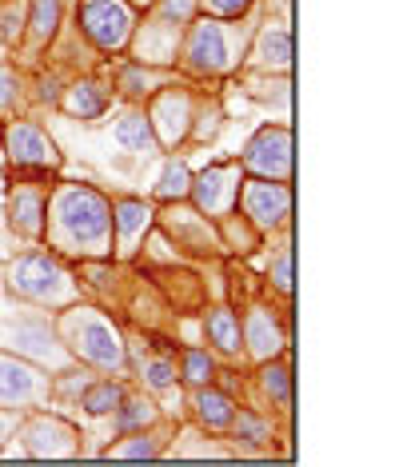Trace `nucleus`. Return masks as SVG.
I'll list each match as a JSON object with an SVG mask.
<instances>
[{
  "label": "nucleus",
  "mask_w": 415,
  "mask_h": 467,
  "mask_svg": "<svg viewBox=\"0 0 415 467\" xmlns=\"http://www.w3.org/2000/svg\"><path fill=\"white\" fill-rule=\"evenodd\" d=\"M52 236L57 244L84 256H109L112 252V204L96 188L64 184L52 200Z\"/></svg>",
  "instance_id": "f257e3e1"
},
{
  "label": "nucleus",
  "mask_w": 415,
  "mask_h": 467,
  "mask_svg": "<svg viewBox=\"0 0 415 467\" xmlns=\"http://www.w3.org/2000/svg\"><path fill=\"white\" fill-rule=\"evenodd\" d=\"M57 332L64 344H68V352L80 356L84 364H92L100 371H120L128 364L120 332L112 327L109 316L92 312V307H72V312H64L57 320Z\"/></svg>",
  "instance_id": "f03ea898"
},
{
  "label": "nucleus",
  "mask_w": 415,
  "mask_h": 467,
  "mask_svg": "<svg viewBox=\"0 0 415 467\" xmlns=\"http://www.w3.org/2000/svg\"><path fill=\"white\" fill-rule=\"evenodd\" d=\"M0 348L28 359V364L52 368V371L72 364V352L60 344L57 327H52L45 316L16 312V307H0Z\"/></svg>",
  "instance_id": "7ed1b4c3"
},
{
  "label": "nucleus",
  "mask_w": 415,
  "mask_h": 467,
  "mask_svg": "<svg viewBox=\"0 0 415 467\" xmlns=\"http://www.w3.org/2000/svg\"><path fill=\"white\" fill-rule=\"evenodd\" d=\"M8 292L20 296L28 304H45V307H60V304H72L80 296L77 280L68 275L60 260L45 256V252H25L8 264Z\"/></svg>",
  "instance_id": "20e7f679"
},
{
  "label": "nucleus",
  "mask_w": 415,
  "mask_h": 467,
  "mask_svg": "<svg viewBox=\"0 0 415 467\" xmlns=\"http://www.w3.org/2000/svg\"><path fill=\"white\" fill-rule=\"evenodd\" d=\"M188 68L196 72H228L236 65V40H232V28L223 20H200L188 33Z\"/></svg>",
  "instance_id": "39448f33"
},
{
  "label": "nucleus",
  "mask_w": 415,
  "mask_h": 467,
  "mask_svg": "<svg viewBox=\"0 0 415 467\" xmlns=\"http://www.w3.org/2000/svg\"><path fill=\"white\" fill-rule=\"evenodd\" d=\"M244 164L252 168L260 180H292V129L287 124H268L260 129L244 148Z\"/></svg>",
  "instance_id": "423d86ee"
},
{
  "label": "nucleus",
  "mask_w": 415,
  "mask_h": 467,
  "mask_svg": "<svg viewBox=\"0 0 415 467\" xmlns=\"http://www.w3.org/2000/svg\"><path fill=\"white\" fill-rule=\"evenodd\" d=\"M48 376L20 356L0 352V408H32L48 400Z\"/></svg>",
  "instance_id": "0eeeda50"
},
{
  "label": "nucleus",
  "mask_w": 415,
  "mask_h": 467,
  "mask_svg": "<svg viewBox=\"0 0 415 467\" xmlns=\"http://www.w3.org/2000/svg\"><path fill=\"white\" fill-rule=\"evenodd\" d=\"M80 25L96 48L116 52L132 36V8H128L124 0H84Z\"/></svg>",
  "instance_id": "6e6552de"
},
{
  "label": "nucleus",
  "mask_w": 415,
  "mask_h": 467,
  "mask_svg": "<svg viewBox=\"0 0 415 467\" xmlns=\"http://www.w3.org/2000/svg\"><path fill=\"white\" fill-rule=\"evenodd\" d=\"M188 196L196 200V212L204 216H232L240 200V164H212L192 180Z\"/></svg>",
  "instance_id": "1a4fd4ad"
},
{
  "label": "nucleus",
  "mask_w": 415,
  "mask_h": 467,
  "mask_svg": "<svg viewBox=\"0 0 415 467\" xmlns=\"http://www.w3.org/2000/svg\"><path fill=\"white\" fill-rule=\"evenodd\" d=\"M25 440V455L32 460H64V455H77L80 451V440H77V428H68L64 420L57 416H32L20 431Z\"/></svg>",
  "instance_id": "9d476101"
},
{
  "label": "nucleus",
  "mask_w": 415,
  "mask_h": 467,
  "mask_svg": "<svg viewBox=\"0 0 415 467\" xmlns=\"http://www.w3.org/2000/svg\"><path fill=\"white\" fill-rule=\"evenodd\" d=\"M244 208L255 228H280L292 216V188L284 180H252L244 188Z\"/></svg>",
  "instance_id": "9b49d317"
},
{
  "label": "nucleus",
  "mask_w": 415,
  "mask_h": 467,
  "mask_svg": "<svg viewBox=\"0 0 415 467\" xmlns=\"http://www.w3.org/2000/svg\"><path fill=\"white\" fill-rule=\"evenodd\" d=\"M8 144V156H13L16 168H57L60 156H57V144L48 140V132L40 124H13L5 136Z\"/></svg>",
  "instance_id": "f8f14e48"
},
{
  "label": "nucleus",
  "mask_w": 415,
  "mask_h": 467,
  "mask_svg": "<svg viewBox=\"0 0 415 467\" xmlns=\"http://www.w3.org/2000/svg\"><path fill=\"white\" fill-rule=\"evenodd\" d=\"M148 228H152V208L144 200H120V204H112V232H116L120 256H132Z\"/></svg>",
  "instance_id": "ddd939ff"
},
{
  "label": "nucleus",
  "mask_w": 415,
  "mask_h": 467,
  "mask_svg": "<svg viewBox=\"0 0 415 467\" xmlns=\"http://www.w3.org/2000/svg\"><path fill=\"white\" fill-rule=\"evenodd\" d=\"M8 224L16 236H40L45 232V192L40 188H16L8 196Z\"/></svg>",
  "instance_id": "4468645a"
},
{
  "label": "nucleus",
  "mask_w": 415,
  "mask_h": 467,
  "mask_svg": "<svg viewBox=\"0 0 415 467\" xmlns=\"http://www.w3.org/2000/svg\"><path fill=\"white\" fill-rule=\"evenodd\" d=\"M244 344H248V352L255 359H272L280 352L284 336H280V324H275V316L268 307H252L248 312V324H244Z\"/></svg>",
  "instance_id": "2eb2a0df"
},
{
  "label": "nucleus",
  "mask_w": 415,
  "mask_h": 467,
  "mask_svg": "<svg viewBox=\"0 0 415 467\" xmlns=\"http://www.w3.org/2000/svg\"><path fill=\"white\" fill-rule=\"evenodd\" d=\"M148 120L156 124L160 140H164V144H176L180 136L188 132V97H184V92H168V97H160L156 112L148 116Z\"/></svg>",
  "instance_id": "dca6fc26"
},
{
  "label": "nucleus",
  "mask_w": 415,
  "mask_h": 467,
  "mask_svg": "<svg viewBox=\"0 0 415 467\" xmlns=\"http://www.w3.org/2000/svg\"><path fill=\"white\" fill-rule=\"evenodd\" d=\"M255 65L260 68H292V28L268 25L255 40Z\"/></svg>",
  "instance_id": "f3484780"
},
{
  "label": "nucleus",
  "mask_w": 415,
  "mask_h": 467,
  "mask_svg": "<svg viewBox=\"0 0 415 467\" xmlns=\"http://www.w3.org/2000/svg\"><path fill=\"white\" fill-rule=\"evenodd\" d=\"M192 408H196V420L204 423L208 431H223V428H232V416H236V403L223 396V391H216L212 384H204V388L196 391Z\"/></svg>",
  "instance_id": "a211bd4d"
},
{
  "label": "nucleus",
  "mask_w": 415,
  "mask_h": 467,
  "mask_svg": "<svg viewBox=\"0 0 415 467\" xmlns=\"http://www.w3.org/2000/svg\"><path fill=\"white\" fill-rule=\"evenodd\" d=\"M184 220H172V232H176V240L184 244V248L192 252H216L220 244L212 240V228H208V216L204 212H184V208H176Z\"/></svg>",
  "instance_id": "6ab92c4d"
},
{
  "label": "nucleus",
  "mask_w": 415,
  "mask_h": 467,
  "mask_svg": "<svg viewBox=\"0 0 415 467\" xmlns=\"http://www.w3.org/2000/svg\"><path fill=\"white\" fill-rule=\"evenodd\" d=\"M116 144L128 148V152H152V148H156L152 120H148L144 112H128V116H120V124H116Z\"/></svg>",
  "instance_id": "aec40b11"
},
{
  "label": "nucleus",
  "mask_w": 415,
  "mask_h": 467,
  "mask_svg": "<svg viewBox=\"0 0 415 467\" xmlns=\"http://www.w3.org/2000/svg\"><path fill=\"white\" fill-rule=\"evenodd\" d=\"M208 339L220 348L223 356H236L240 352V320H236V312H228V307H216V312H208Z\"/></svg>",
  "instance_id": "412c9836"
},
{
  "label": "nucleus",
  "mask_w": 415,
  "mask_h": 467,
  "mask_svg": "<svg viewBox=\"0 0 415 467\" xmlns=\"http://www.w3.org/2000/svg\"><path fill=\"white\" fill-rule=\"evenodd\" d=\"M120 400H124V388L112 384V379H100V384H88L80 391V408L88 416H112L120 408Z\"/></svg>",
  "instance_id": "4be33fe9"
},
{
  "label": "nucleus",
  "mask_w": 415,
  "mask_h": 467,
  "mask_svg": "<svg viewBox=\"0 0 415 467\" xmlns=\"http://www.w3.org/2000/svg\"><path fill=\"white\" fill-rule=\"evenodd\" d=\"M152 420H156V403L144 396H132V400L124 396L120 408H116V428L120 431H144Z\"/></svg>",
  "instance_id": "5701e85b"
},
{
  "label": "nucleus",
  "mask_w": 415,
  "mask_h": 467,
  "mask_svg": "<svg viewBox=\"0 0 415 467\" xmlns=\"http://www.w3.org/2000/svg\"><path fill=\"white\" fill-rule=\"evenodd\" d=\"M188 188H192L188 164H184V161H168L164 172H160V180H156V196L168 200V204H176V200L188 196Z\"/></svg>",
  "instance_id": "b1692460"
},
{
  "label": "nucleus",
  "mask_w": 415,
  "mask_h": 467,
  "mask_svg": "<svg viewBox=\"0 0 415 467\" xmlns=\"http://www.w3.org/2000/svg\"><path fill=\"white\" fill-rule=\"evenodd\" d=\"M64 109H68L72 116H80V120H92V116L104 112V97H100V88H96L92 80H84V84H72L68 88Z\"/></svg>",
  "instance_id": "393cba45"
},
{
  "label": "nucleus",
  "mask_w": 415,
  "mask_h": 467,
  "mask_svg": "<svg viewBox=\"0 0 415 467\" xmlns=\"http://www.w3.org/2000/svg\"><path fill=\"white\" fill-rule=\"evenodd\" d=\"M232 428H236V440L248 443V448H264L272 440V423L260 416V411H240L232 416Z\"/></svg>",
  "instance_id": "a878e982"
},
{
  "label": "nucleus",
  "mask_w": 415,
  "mask_h": 467,
  "mask_svg": "<svg viewBox=\"0 0 415 467\" xmlns=\"http://www.w3.org/2000/svg\"><path fill=\"white\" fill-rule=\"evenodd\" d=\"M264 391L275 400V403H292V371L280 359H264Z\"/></svg>",
  "instance_id": "bb28decb"
},
{
  "label": "nucleus",
  "mask_w": 415,
  "mask_h": 467,
  "mask_svg": "<svg viewBox=\"0 0 415 467\" xmlns=\"http://www.w3.org/2000/svg\"><path fill=\"white\" fill-rule=\"evenodd\" d=\"M57 20H60V0H32V16H28L32 40H48L57 33Z\"/></svg>",
  "instance_id": "cd10ccee"
},
{
  "label": "nucleus",
  "mask_w": 415,
  "mask_h": 467,
  "mask_svg": "<svg viewBox=\"0 0 415 467\" xmlns=\"http://www.w3.org/2000/svg\"><path fill=\"white\" fill-rule=\"evenodd\" d=\"M180 376H184L192 388H204V384H212V376H216V364H212L208 352H200V348H188L184 364H180Z\"/></svg>",
  "instance_id": "c85d7f7f"
},
{
  "label": "nucleus",
  "mask_w": 415,
  "mask_h": 467,
  "mask_svg": "<svg viewBox=\"0 0 415 467\" xmlns=\"http://www.w3.org/2000/svg\"><path fill=\"white\" fill-rule=\"evenodd\" d=\"M109 455H112V460H152V455H160V448H156L152 435L132 431L124 443H112Z\"/></svg>",
  "instance_id": "c756f323"
},
{
  "label": "nucleus",
  "mask_w": 415,
  "mask_h": 467,
  "mask_svg": "<svg viewBox=\"0 0 415 467\" xmlns=\"http://www.w3.org/2000/svg\"><path fill=\"white\" fill-rule=\"evenodd\" d=\"M140 376H144V384L152 391H164V388L176 384V364L172 359H148V364L140 368Z\"/></svg>",
  "instance_id": "7c9ffc66"
},
{
  "label": "nucleus",
  "mask_w": 415,
  "mask_h": 467,
  "mask_svg": "<svg viewBox=\"0 0 415 467\" xmlns=\"http://www.w3.org/2000/svg\"><path fill=\"white\" fill-rule=\"evenodd\" d=\"M192 8H196V0H164V5H160V16H156V25L180 28V25H184V20L192 16Z\"/></svg>",
  "instance_id": "2f4dec72"
},
{
  "label": "nucleus",
  "mask_w": 415,
  "mask_h": 467,
  "mask_svg": "<svg viewBox=\"0 0 415 467\" xmlns=\"http://www.w3.org/2000/svg\"><path fill=\"white\" fill-rule=\"evenodd\" d=\"M272 284L280 288L284 296H292V248H280V256H275V264L268 268Z\"/></svg>",
  "instance_id": "473e14b6"
},
{
  "label": "nucleus",
  "mask_w": 415,
  "mask_h": 467,
  "mask_svg": "<svg viewBox=\"0 0 415 467\" xmlns=\"http://www.w3.org/2000/svg\"><path fill=\"white\" fill-rule=\"evenodd\" d=\"M20 28H25V8H20V5H8L5 13H0V33H5L8 45H16Z\"/></svg>",
  "instance_id": "72a5a7b5"
},
{
  "label": "nucleus",
  "mask_w": 415,
  "mask_h": 467,
  "mask_svg": "<svg viewBox=\"0 0 415 467\" xmlns=\"http://www.w3.org/2000/svg\"><path fill=\"white\" fill-rule=\"evenodd\" d=\"M16 104V72L0 65V112H8Z\"/></svg>",
  "instance_id": "f704fd0d"
},
{
  "label": "nucleus",
  "mask_w": 415,
  "mask_h": 467,
  "mask_svg": "<svg viewBox=\"0 0 415 467\" xmlns=\"http://www.w3.org/2000/svg\"><path fill=\"white\" fill-rule=\"evenodd\" d=\"M124 84H128V92H132V97H148V92L156 88V77H152V72H144V77H140V72H128Z\"/></svg>",
  "instance_id": "c9c22d12"
},
{
  "label": "nucleus",
  "mask_w": 415,
  "mask_h": 467,
  "mask_svg": "<svg viewBox=\"0 0 415 467\" xmlns=\"http://www.w3.org/2000/svg\"><path fill=\"white\" fill-rule=\"evenodd\" d=\"M248 5L252 0H208V8L216 16H240V13H248Z\"/></svg>",
  "instance_id": "e433bc0d"
},
{
  "label": "nucleus",
  "mask_w": 415,
  "mask_h": 467,
  "mask_svg": "<svg viewBox=\"0 0 415 467\" xmlns=\"http://www.w3.org/2000/svg\"><path fill=\"white\" fill-rule=\"evenodd\" d=\"M8 431H13V411H5V408H0V451H5Z\"/></svg>",
  "instance_id": "4c0bfd02"
},
{
  "label": "nucleus",
  "mask_w": 415,
  "mask_h": 467,
  "mask_svg": "<svg viewBox=\"0 0 415 467\" xmlns=\"http://www.w3.org/2000/svg\"><path fill=\"white\" fill-rule=\"evenodd\" d=\"M136 5H156V0H136Z\"/></svg>",
  "instance_id": "58836bf2"
}]
</instances>
